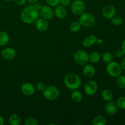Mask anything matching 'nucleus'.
Masks as SVG:
<instances>
[{
    "label": "nucleus",
    "mask_w": 125,
    "mask_h": 125,
    "mask_svg": "<svg viewBox=\"0 0 125 125\" xmlns=\"http://www.w3.org/2000/svg\"><path fill=\"white\" fill-rule=\"evenodd\" d=\"M39 17V12L35 9L33 4L27 6L22 10L20 14V18L22 21L27 24L35 23Z\"/></svg>",
    "instance_id": "f257e3e1"
},
{
    "label": "nucleus",
    "mask_w": 125,
    "mask_h": 125,
    "mask_svg": "<svg viewBox=\"0 0 125 125\" xmlns=\"http://www.w3.org/2000/svg\"><path fill=\"white\" fill-rule=\"evenodd\" d=\"M64 84L70 90H78L81 85L82 81L78 74L68 73L64 78Z\"/></svg>",
    "instance_id": "f03ea898"
},
{
    "label": "nucleus",
    "mask_w": 125,
    "mask_h": 125,
    "mask_svg": "<svg viewBox=\"0 0 125 125\" xmlns=\"http://www.w3.org/2000/svg\"><path fill=\"white\" fill-rule=\"evenodd\" d=\"M43 95L46 100L48 101H54L58 98L60 95L59 90L54 85H49L46 87L43 92Z\"/></svg>",
    "instance_id": "7ed1b4c3"
},
{
    "label": "nucleus",
    "mask_w": 125,
    "mask_h": 125,
    "mask_svg": "<svg viewBox=\"0 0 125 125\" xmlns=\"http://www.w3.org/2000/svg\"><path fill=\"white\" fill-rule=\"evenodd\" d=\"M79 21L81 26L84 28H90L93 26L95 23V18L92 14L89 12H84L79 15Z\"/></svg>",
    "instance_id": "20e7f679"
},
{
    "label": "nucleus",
    "mask_w": 125,
    "mask_h": 125,
    "mask_svg": "<svg viewBox=\"0 0 125 125\" xmlns=\"http://www.w3.org/2000/svg\"><path fill=\"white\" fill-rule=\"evenodd\" d=\"M74 61L78 65L84 66L89 62V55L84 50H78L74 54Z\"/></svg>",
    "instance_id": "39448f33"
},
{
    "label": "nucleus",
    "mask_w": 125,
    "mask_h": 125,
    "mask_svg": "<svg viewBox=\"0 0 125 125\" xmlns=\"http://www.w3.org/2000/svg\"><path fill=\"white\" fill-rule=\"evenodd\" d=\"M122 68L120 65L115 61H111L107 63L106 71L109 76L113 78H117L122 73Z\"/></svg>",
    "instance_id": "423d86ee"
},
{
    "label": "nucleus",
    "mask_w": 125,
    "mask_h": 125,
    "mask_svg": "<svg viewBox=\"0 0 125 125\" xmlns=\"http://www.w3.org/2000/svg\"><path fill=\"white\" fill-rule=\"evenodd\" d=\"M85 10V4L82 0H74L71 6V10L75 15H81Z\"/></svg>",
    "instance_id": "0eeeda50"
},
{
    "label": "nucleus",
    "mask_w": 125,
    "mask_h": 125,
    "mask_svg": "<svg viewBox=\"0 0 125 125\" xmlns=\"http://www.w3.org/2000/svg\"><path fill=\"white\" fill-rule=\"evenodd\" d=\"M98 86L94 80H90L87 82L86 84L84 85V92L88 96H93L95 95L98 91Z\"/></svg>",
    "instance_id": "6e6552de"
},
{
    "label": "nucleus",
    "mask_w": 125,
    "mask_h": 125,
    "mask_svg": "<svg viewBox=\"0 0 125 125\" xmlns=\"http://www.w3.org/2000/svg\"><path fill=\"white\" fill-rule=\"evenodd\" d=\"M39 14L41 15L42 18L46 20L47 21L51 20L54 16V11L51 6L48 5L43 6L41 9L39 10Z\"/></svg>",
    "instance_id": "1a4fd4ad"
},
{
    "label": "nucleus",
    "mask_w": 125,
    "mask_h": 125,
    "mask_svg": "<svg viewBox=\"0 0 125 125\" xmlns=\"http://www.w3.org/2000/svg\"><path fill=\"white\" fill-rule=\"evenodd\" d=\"M102 13L104 17L107 19H111L116 14V9L112 4H106L103 7Z\"/></svg>",
    "instance_id": "9d476101"
},
{
    "label": "nucleus",
    "mask_w": 125,
    "mask_h": 125,
    "mask_svg": "<svg viewBox=\"0 0 125 125\" xmlns=\"http://www.w3.org/2000/svg\"><path fill=\"white\" fill-rule=\"evenodd\" d=\"M118 106L117 103L114 101H110L106 102L104 105L105 112L109 116H113L116 114L118 111Z\"/></svg>",
    "instance_id": "9b49d317"
},
{
    "label": "nucleus",
    "mask_w": 125,
    "mask_h": 125,
    "mask_svg": "<svg viewBox=\"0 0 125 125\" xmlns=\"http://www.w3.org/2000/svg\"><path fill=\"white\" fill-rule=\"evenodd\" d=\"M21 92L25 96H30L35 92V88L32 83H24L21 87Z\"/></svg>",
    "instance_id": "f8f14e48"
},
{
    "label": "nucleus",
    "mask_w": 125,
    "mask_h": 125,
    "mask_svg": "<svg viewBox=\"0 0 125 125\" xmlns=\"http://www.w3.org/2000/svg\"><path fill=\"white\" fill-rule=\"evenodd\" d=\"M1 56L5 60L10 61L16 56V51L12 48H6L1 52Z\"/></svg>",
    "instance_id": "ddd939ff"
},
{
    "label": "nucleus",
    "mask_w": 125,
    "mask_h": 125,
    "mask_svg": "<svg viewBox=\"0 0 125 125\" xmlns=\"http://www.w3.org/2000/svg\"><path fill=\"white\" fill-rule=\"evenodd\" d=\"M54 14L59 19H64L67 15V10L65 7L58 5L55 7Z\"/></svg>",
    "instance_id": "4468645a"
},
{
    "label": "nucleus",
    "mask_w": 125,
    "mask_h": 125,
    "mask_svg": "<svg viewBox=\"0 0 125 125\" xmlns=\"http://www.w3.org/2000/svg\"><path fill=\"white\" fill-rule=\"evenodd\" d=\"M35 23V28L39 31L45 32L48 29L49 24L48 23V21L44 18H38V20Z\"/></svg>",
    "instance_id": "2eb2a0df"
},
{
    "label": "nucleus",
    "mask_w": 125,
    "mask_h": 125,
    "mask_svg": "<svg viewBox=\"0 0 125 125\" xmlns=\"http://www.w3.org/2000/svg\"><path fill=\"white\" fill-rule=\"evenodd\" d=\"M83 72L84 75L87 78H91L95 74V68L92 65L86 64L84 65Z\"/></svg>",
    "instance_id": "dca6fc26"
},
{
    "label": "nucleus",
    "mask_w": 125,
    "mask_h": 125,
    "mask_svg": "<svg viewBox=\"0 0 125 125\" xmlns=\"http://www.w3.org/2000/svg\"><path fill=\"white\" fill-rule=\"evenodd\" d=\"M97 37L95 35H90L85 37L83 41V46L85 47H90L91 46H93L97 42Z\"/></svg>",
    "instance_id": "f3484780"
},
{
    "label": "nucleus",
    "mask_w": 125,
    "mask_h": 125,
    "mask_svg": "<svg viewBox=\"0 0 125 125\" xmlns=\"http://www.w3.org/2000/svg\"><path fill=\"white\" fill-rule=\"evenodd\" d=\"M71 98L72 101L74 103L81 102L83 98V94L78 90H73V92L71 94Z\"/></svg>",
    "instance_id": "a211bd4d"
},
{
    "label": "nucleus",
    "mask_w": 125,
    "mask_h": 125,
    "mask_svg": "<svg viewBox=\"0 0 125 125\" xmlns=\"http://www.w3.org/2000/svg\"><path fill=\"white\" fill-rule=\"evenodd\" d=\"M101 97H102L103 100L106 102L112 101L114 98L113 93L109 89H104L103 90L102 93H101Z\"/></svg>",
    "instance_id": "6ab92c4d"
},
{
    "label": "nucleus",
    "mask_w": 125,
    "mask_h": 125,
    "mask_svg": "<svg viewBox=\"0 0 125 125\" xmlns=\"http://www.w3.org/2000/svg\"><path fill=\"white\" fill-rule=\"evenodd\" d=\"M21 122V117L17 114H13L10 115L9 118V123L10 125H20Z\"/></svg>",
    "instance_id": "aec40b11"
},
{
    "label": "nucleus",
    "mask_w": 125,
    "mask_h": 125,
    "mask_svg": "<svg viewBox=\"0 0 125 125\" xmlns=\"http://www.w3.org/2000/svg\"><path fill=\"white\" fill-rule=\"evenodd\" d=\"M106 123V118L102 115L95 116L92 120V124L94 125H105Z\"/></svg>",
    "instance_id": "412c9836"
},
{
    "label": "nucleus",
    "mask_w": 125,
    "mask_h": 125,
    "mask_svg": "<svg viewBox=\"0 0 125 125\" xmlns=\"http://www.w3.org/2000/svg\"><path fill=\"white\" fill-rule=\"evenodd\" d=\"M9 41V35L6 31H0V46H5Z\"/></svg>",
    "instance_id": "4be33fe9"
},
{
    "label": "nucleus",
    "mask_w": 125,
    "mask_h": 125,
    "mask_svg": "<svg viewBox=\"0 0 125 125\" xmlns=\"http://www.w3.org/2000/svg\"><path fill=\"white\" fill-rule=\"evenodd\" d=\"M100 59H101V56H100V53L96 51H94L89 55V62L93 63L98 62Z\"/></svg>",
    "instance_id": "5701e85b"
},
{
    "label": "nucleus",
    "mask_w": 125,
    "mask_h": 125,
    "mask_svg": "<svg viewBox=\"0 0 125 125\" xmlns=\"http://www.w3.org/2000/svg\"><path fill=\"white\" fill-rule=\"evenodd\" d=\"M116 84L117 87L120 89H125V76L119 75L117 77L116 79Z\"/></svg>",
    "instance_id": "b1692460"
},
{
    "label": "nucleus",
    "mask_w": 125,
    "mask_h": 125,
    "mask_svg": "<svg viewBox=\"0 0 125 125\" xmlns=\"http://www.w3.org/2000/svg\"><path fill=\"white\" fill-rule=\"evenodd\" d=\"M81 28V25L79 23V21H74L72 22L70 24L69 29L72 32L75 33L79 31L80 30Z\"/></svg>",
    "instance_id": "393cba45"
},
{
    "label": "nucleus",
    "mask_w": 125,
    "mask_h": 125,
    "mask_svg": "<svg viewBox=\"0 0 125 125\" xmlns=\"http://www.w3.org/2000/svg\"><path fill=\"white\" fill-rule=\"evenodd\" d=\"M102 59L105 63H109L113 59V56L110 52H105L102 56Z\"/></svg>",
    "instance_id": "a878e982"
},
{
    "label": "nucleus",
    "mask_w": 125,
    "mask_h": 125,
    "mask_svg": "<svg viewBox=\"0 0 125 125\" xmlns=\"http://www.w3.org/2000/svg\"><path fill=\"white\" fill-rule=\"evenodd\" d=\"M117 104L118 108L125 111V96H122L118 98L117 101Z\"/></svg>",
    "instance_id": "bb28decb"
},
{
    "label": "nucleus",
    "mask_w": 125,
    "mask_h": 125,
    "mask_svg": "<svg viewBox=\"0 0 125 125\" xmlns=\"http://www.w3.org/2000/svg\"><path fill=\"white\" fill-rule=\"evenodd\" d=\"M111 23L114 26H120L122 24V23H123V20L119 16L115 15L113 18H111Z\"/></svg>",
    "instance_id": "cd10ccee"
},
{
    "label": "nucleus",
    "mask_w": 125,
    "mask_h": 125,
    "mask_svg": "<svg viewBox=\"0 0 125 125\" xmlns=\"http://www.w3.org/2000/svg\"><path fill=\"white\" fill-rule=\"evenodd\" d=\"M24 125H37L38 122L37 120L34 117H29L26 118L24 121Z\"/></svg>",
    "instance_id": "c85d7f7f"
},
{
    "label": "nucleus",
    "mask_w": 125,
    "mask_h": 125,
    "mask_svg": "<svg viewBox=\"0 0 125 125\" xmlns=\"http://www.w3.org/2000/svg\"><path fill=\"white\" fill-rule=\"evenodd\" d=\"M46 2L48 6L51 7H56L59 5L60 0H46Z\"/></svg>",
    "instance_id": "c756f323"
},
{
    "label": "nucleus",
    "mask_w": 125,
    "mask_h": 125,
    "mask_svg": "<svg viewBox=\"0 0 125 125\" xmlns=\"http://www.w3.org/2000/svg\"><path fill=\"white\" fill-rule=\"evenodd\" d=\"M36 87H37V89L39 92H43L44 91V90L45 89V88H46V85H45V84H44V83H39L37 84Z\"/></svg>",
    "instance_id": "7c9ffc66"
},
{
    "label": "nucleus",
    "mask_w": 125,
    "mask_h": 125,
    "mask_svg": "<svg viewBox=\"0 0 125 125\" xmlns=\"http://www.w3.org/2000/svg\"><path fill=\"white\" fill-rule=\"evenodd\" d=\"M71 4L70 0H60L59 4L61 6H63V7H67V6H70Z\"/></svg>",
    "instance_id": "2f4dec72"
},
{
    "label": "nucleus",
    "mask_w": 125,
    "mask_h": 125,
    "mask_svg": "<svg viewBox=\"0 0 125 125\" xmlns=\"http://www.w3.org/2000/svg\"><path fill=\"white\" fill-rule=\"evenodd\" d=\"M33 5H34V8H35L36 10H37L38 11L42 9V7H43L42 4L41 2H39V1H37V2H35V3Z\"/></svg>",
    "instance_id": "473e14b6"
},
{
    "label": "nucleus",
    "mask_w": 125,
    "mask_h": 125,
    "mask_svg": "<svg viewBox=\"0 0 125 125\" xmlns=\"http://www.w3.org/2000/svg\"><path fill=\"white\" fill-rule=\"evenodd\" d=\"M19 6H23L26 4L27 0H13Z\"/></svg>",
    "instance_id": "72a5a7b5"
},
{
    "label": "nucleus",
    "mask_w": 125,
    "mask_h": 125,
    "mask_svg": "<svg viewBox=\"0 0 125 125\" xmlns=\"http://www.w3.org/2000/svg\"><path fill=\"white\" fill-rule=\"evenodd\" d=\"M124 55V53H123V51H122V50H118V51L116 52V56H117V57H118V58H122V57H123Z\"/></svg>",
    "instance_id": "f704fd0d"
},
{
    "label": "nucleus",
    "mask_w": 125,
    "mask_h": 125,
    "mask_svg": "<svg viewBox=\"0 0 125 125\" xmlns=\"http://www.w3.org/2000/svg\"><path fill=\"white\" fill-rule=\"evenodd\" d=\"M120 65V67L122 68V69L123 70H125V56L123 57Z\"/></svg>",
    "instance_id": "c9c22d12"
},
{
    "label": "nucleus",
    "mask_w": 125,
    "mask_h": 125,
    "mask_svg": "<svg viewBox=\"0 0 125 125\" xmlns=\"http://www.w3.org/2000/svg\"><path fill=\"white\" fill-rule=\"evenodd\" d=\"M121 48H122V49H121V50L123 51V53H124V54L125 55V40H123V42H122V46H121Z\"/></svg>",
    "instance_id": "e433bc0d"
},
{
    "label": "nucleus",
    "mask_w": 125,
    "mask_h": 125,
    "mask_svg": "<svg viewBox=\"0 0 125 125\" xmlns=\"http://www.w3.org/2000/svg\"><path fill=\"white\" fill-rule=\"evenodd\" d=\"M4 124V120L1 115H0V125H3Z\"/></svg>",
    "instance_id": "4c0bfd02"
},
{
    "label": "nucleus",
    "mask_w": 125,
    "mask_h": 125,
    "mask_svg": "<svg viewBox=\"0 0 125 125\" xmlns=\"http://www.w3.org/2000/svg\"><path fill=\"white\" fill-rule=\"evenodd\" d=\"M27 1L29 2V3H30V4H34L35 2H37L39 0H27Z\"/></svg>",
    "instance_id": "58836bf2"
},
{
    "label": "nucleus",
    "mask_w": 125,
    "mask_h": 125,
    "mask_svg": "<svg viewBox=\"0 0 125 125\" xmlns=\"http://www.w3.org/2000/svg\"><path fill=\"white\" fill-rule=\"evenodd\" d=\"M96 43H98V45H101V44L103 43V40L101 39H98L97 42H96Z\"/></svg>",
    "instance_id": "ea45409f"
},
{
    "label": "nucleus",
    "mask_w": 125,
    "mask_h": 125,
    "mask_svg": "<svg viewBox=\"0 0 125 125\" xmlns=\"http://www.w3.org/2000/svg\"><path fill=\"white\" fill-rule=\"evenodd\" d=\"M5 1H7V2H10V1H13V0H4Z\"/></svg>",
    "instance_id": "a19ab883"
}]
</instances>
